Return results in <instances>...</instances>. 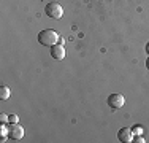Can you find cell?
<instances>
[{
	"label": "cell",
	"mask_w": 149,
	"mask_h": 143,
	"mask_svg": "<svg viewBox=\"0 0 149 143\" xmlns=\"http://www.w3.org/2000/svg\"><path fill=\"white\" fill-rule=\"evenodd\" d=\"M59 34L56 30H52V29H45V30H41L40 34H38V41H40V45L43 46H54L59 43Z\"/></svg>",
	"instance_id": "cell-1"
},
{
	"label": "cell",
	"mask_w": 149,
	"mask_h": 143,
	"mask_svg": "<svg viewBox=\"0 0 149 143\" xmlns=\"http://www.w3.org/2000/svg\"><path fill=\"white\" fill-rule=\"evenodd\" d=\"M45 13L48 14L49 18H52V19H60V18L63 16V8H62L60 3L51 2L45 6Z\"/></svg>",
	"instance_id": "cell-2"
},
{
	"label": "cell",
	"mask_w": 149,
	"mask_h": 143,
	"mask_svg": "<svg viewBox=\"0 0 149 143\" xmlns=\"http://www.w3.org/2000/svg\"><path fill=\"white\" fill-rule=\"evenodd\" d=\"M8 137L11 140H21L24 137V127L19 126V124H11L8 123Z\"/></svg>",
	"instance_id": "cell-3"
},
{
	"label": "cell",
	"mask_w": 149,
	"mask_h": 143,
	"mask_svg": "<svg viewBox=\"0 0 149 143\" xmlns=\"http://www.w3.org/2000/svg\"><path fill=\"white\" fill-rule=\"evenodd\" d=\"M124 103H125V97H124L122 94H111L108 97V105L111 107V108H122Z\"/></svg>",
	"instance_id": "cell-4"
},
{
	"label": "cell",
	"mask_w": 149,
	"mask_h": 143,
	"mask_svg": "<svg viewBox=\"0 0 149 143\" xmlns=\"http://www.w3.org/2000/svg\"><path fill=\"white\" fill-rule=\"evenodd\" d=\"M118 138H119V142H122V143H130V142H133L132 129L122 127V129H120V130L118 132Z\"/></svg>",
	"instance_id": "cell-5"
},
{
	"label": "cell",
	"mask_w": 149,
	"mask_h": 143,
	"mask_svg": "<svg viewBox=\"0 0 149 143\" xmlns=\"http://www.w3.org/2000/svg\"><path fill=\"white\" fill-rule=\"evenodd\" d=\"M51 56H52V59H56V60H62L63 57H65V49H63V45H54V46H51Z\"/></svg>",
	"instance_id": "cell-6"
},
{
	"label": "cell",
	"mask_w": 149,
	"mask_h": 143,
	"mask_svg": "<svg viewBox=\"0 0 149 143\" xmlns=\"http://www.w3.org/2000/svg\"><path fill=\"white\" fill-rule=\"evenodd\" d=\"M11 95V89L8 86H0V100H8Z\"/></svg>",
	"instance_id": "cell-7"
},
{
	"label": "cell",
	"mask_w": 149,
	"mask_h": 143,
	"mask_svg": "<svg viewBox=\"0 0 149 143\" xmlns=\"http://www.w3.org/2000/svg\"><path fill=\"white\" fill-rule=\"evenodd\" d=\"M132 134H133V137L135 135H143V129H141V126H133Z\"/></svg>",
	"instance_id": "cell-8"
},
{
	"label": "cell",
	"mask_w": 149,
	"mask_h": 143,
	"mask_svg": "<svg viewBox=\"0 0 149 143\" xmlns=\"http://www.w3.org/2000/svg\"><path fill=\"white\" fill-rule=\"evenodd\" d=\"M8 121H10V114H6V113L0 114V123H8Z\"/></svg>",
	"instance_id": "cell-9"
},
{
	"label": "cell",
	"mask_w": 149,
	"mask_h": 143,
	"mask_svg": "<svg viewBox=\"0 0 149 143\" xmlns=\"http://www.w3.org/2000/svg\"><path fill=\"white\" fill-rule=\"evenodd\" d=\"M133 142H135V143H144L146 140H144L143 135H135V137H133Z\"/></svg>",
	"instance_id": "cell-10"
},
{
	"label": "cell",
	"mask_w": 149,
	"mask_h": 143,
	"mask_svg": "<svg viewBox=\"0 0 149 143\" xmlns=\"http://www.w3.org/2000/svg\"><path fill=\"white\" fill-rule=\"evenodd\" d=\"M17 121H19V116H17V114H10V121H8V123H11V124H16Z\"/></svg>",
	"instance_id": "cell-11"
},
{
	"label": "cell",
	"mask_w": 149,
	"mask_h": 143,
	"mask_svg": "<svg viewBox=\"0 0 149 143\" xmlns=\"http://www.w3.org/2000/svg\"><path fill=\"white\" fill-rule=\"evenodd\" d=\"M146 53H148V56H149V43L146 45Z\"/></svg>",
	"instance_id": "cell-12"
},
{
	"label": "cell",
	"mask_w": 149,
	"mask_h": 143,
	"mask_svg": "<svg viewBox=\"0 0 149 143\" xmlns=\"http://www.w3.org/2000/svg\"><path fill=\"white\" fill-rule=\"evenodd\" d=\"M146 67L149 69V57H148V60H146Z\"/></svg>",
	"instance_id": "cell-13"
}]
</instances>
